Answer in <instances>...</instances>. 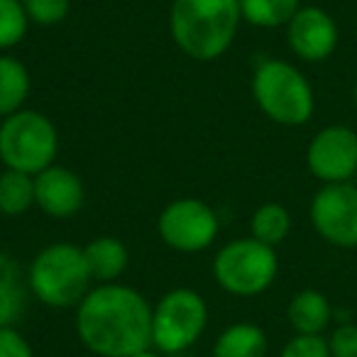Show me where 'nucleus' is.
<instances>
[{
	"mask_svg": "<svg viewBox=\"0 0 357 357\" xmlns=\"http://www.w3.org/2000/svg\"><path fill=\"white\" fill-rule=\"evenodd\" d=\"M149 301L125 284L91 289L76 311V333L98 357H130L152 347Z\"/></svg>",
	"mask_w": 357,
	"mask_h": 357,
	"instance_id": "nucleus-1",
	"label": "nucleus"
},
{
	"mask_svg": "<svg viewBox=\"0 0 357 357\" xmlns=\"http://www.w3.org/2000/svg\"><path fill=\"white\" fill-rule=\"evenodd\" d=\"M240 22V0H174L169 13L172 40L196 61L223 56L235 42Z\"/></svg>",
	"mask_w": 357,
	"mask_h": 357,
	"instance_id": "nucleus-2",
	"label": "nucleus"
},
{
	"mask_svg": "<svg viewBox=\"0 0 357 357\" xmlns=\"http://www.w3.org/2000/svg\"><path fill=\"white\" fill-rule=\"evenodd\" d=\"M30 291L52 308L79 306L91 291V269L84 248L71 243H54L45 248L30 264L27 272Z\"/></svg>",
	"mask_w": 357,
	"mask_h": 357,
	"instance_id": "nucleus-3",
	"label": "nucleus"
},
{
	"mask_svg": "<svg viewBox=\"0 0 357 357\" xmlns=\"http://www.w3.org/2000/svg\"><path fill=\"white\" fill-rule=\"evenodd\" d=\"M252 96L259 110L284 128H301L316 110L308 79L284 59L259 61L252 74Z\"/></svg>",
	"mask_w": 357,
	"mask_h": 357,
	"instance_id": "nucleus-4",
	"label": "nucleus"
},
{
	"mask_svg": "<svg viewBox=\"0 0 357 357\" xmlns=\"http://www.w3.org/2000/svg\"><path fill=\"white\" fill-rule=\"evenodd\" d=\"M59 152V132L45 113L17 110L0 123V162L6 169L37 176Z\"/></svg>",
	"mask_w": 357,
	"mask_h": 357,
	"instance_id": "nucleus-5",
	"label": "nucleus"
},
{
	"mask_svg": "<svg viewBox=\"0 0 357 357\" xmlns=\"http://www.w3.org/2000/svg\"><path fill=\"white\" fill-rule=\"evenodd\" d=\"M279 259L274 248L255 238H240L223 245L213 259V277L233 296H257L277 279Z\"/></svg>",
	"mask_w": 357,
	"mask_h": 357,
	"instance_id": "nucleus-6",
	"label": "nucleus"
},
{
	"mask_svg": "<svg viewBox=\"0 0 357 357\" xmlns=\"http://www.w3.org/2000/svg\"><path fill=\"white\" fill-rule=\"evenodd\" d=\"M208 326V306L194 289H172L152 311V347L162 355L186 352Z\"/></svg>",
	"mask_w": 357,
	"mask_h": 357,
	"instance_id": "nucleus-7",
	"label": "nucleus"
},
{
	"mask_svg": "<svg viewBox=\"0 0 357 357\" xmlns=\"http://www.w3.org/2000/svg\"><path fill=\"white\" fill-rule=\"evenodd\" d=\"M218 215L201 199H176L159 213L157 230L164 245L176 252H201L218 235Z\"/></svg>",
	"mask_w": 357,
	"mask_h": 357,
	"instance_id": "nucleus-8",
	"label": "nucleus"
},
{
	"mask_svg": "<svg viewBox=\"0 0 357 357\" xmlns=\"http://www.w3.org/2000/svg\"><path fill=\"white\" fill-rule=\"evenodd\" d=\"M313 230L342 250L357 248V186L345 184H323L311 201Z\"/></svg>",
	"mask_w": 357,
	"mask_h": 357,
	"instance_id": "nucleus-9",
	"label": "nucleus"
},
{
	"mask_svg": "<svg viewBox=\"0 0 357 357\" xmlns=\"http://www.w3.org/2000/svg\"><path fill=\"white\" fill-rule=\"evenodd\" d=\"M308 172L323 184H345L357 174V132L347 125H328L306 149Z\"/></svg>",
	"mask_w": 357,
	"mask_h": 357,
	"instance_id": "nucleus-10",
	"label": "nucleus"
},
{
	"mask_svg": "<svg viewBox=\"0 0 357 357\" xmlns=\"http://www.w3.org/2000/svg\"><path fill=\"white\" fill-rule=\"evenodd\" d=\"M291 52L303 61H326L335 52L340 30L323 8L301 6L287 25Z\"/></svg>",
	"mask_w": 357,
	"mask_h": 357,
	"instance_id": "nucleus-11",
	"label": "nucleus"
},
{
	"mask_svg": "<svg viewBox=\"0 0 357 357\" xmlns=\"http://www.w3.org/2000/svg\"><path fill=\"white\" fill-rule=\"evenodd\" d=\"M86 191L79 174L71 169L52 164L35 176V206L45 215L66 220L84 208Z\"/></svg>",
	"mask_w": 357,
	"mask_h": 357,
	"instance_id": "nucleus-12",
	"label": "nucleus"
},
{
	"mask_svg": "<svg viewBox=\"0 0 357 357\" xmlns=\"http://www.w3.org/2000/svg\"><path fill=\"white\" fill-rule=\"evenodd\" d=\"M30 282L17 259L8 252H0V328L15 326L27 308Z\"/></svg>",
	"mask_w": 357,
	"mask_h": 357,
	"instance_id": "nucleus-13",
	"label": "nucleus"
},
{
	"mask_svg": "<svg viewBox=\"0 0 357 357\" xmlns=\"http://www.w3.org/2000/svg\"><path fill=\"white\" fill-rule=\"evenodd\" d=\"M287 316L296 335H321L331 326L333 308L323 291L303 289V291L294 294V298L289 301Z\"/></svg>",
	"mask_w": 357,
	"mask_h": 357,
	"instance_id": "nucleus-14",
	"label": "nucleus"
},
{
	"mask_svg": "<svg viewBox=\"0 0 357 357\" xmlns=\"http://www.w3.org/2000/svg\"><path fill=\"white\" fill-rule=\"evenodd\" d=\"M84 255L89 262L91 277L98 284L118 282V277H123V272L128 269V248L110 235H100V238L91 240L84 248Z\"/></svg>",
	"mask_w": 357,
	"mask_h": 357,
	"instance_id": "nucleus-15",
	"label": "nucleus"
},
{
	"mask_svg": "<svg viewBox=\"0 0 357 357\" xmlns=\"http://www.w3.org/2000/svg\"><path fill=\"white\" fill-rule=\"evenodd\" d=\"M267 335L255 323H233L218 335L213 357H267Z\"/></svg>",
	"mask_w": 357,
	"mask_h": 357,
	"instance_id": "nucleus-16",
	"label": "nucleus"
},
{
	"mask_svg": "<svg viewBox=\"0 0 357 357\" xmlns=\"http://www.w3.org/2000/svg\"><path fill=\"white\" fill-rule=\"evenodd\" d=\"M30 71L15 56H0V118L22 110L30 98Z\"/></svg>",
	"mask_w": 357,
	"mask_h": 357,
	"instance_id": "nucleus-17",
	"label": "nucleus"
},
{
	"mask_svg": "<svg viewBox=\"0 0 357 357\" xmlns=\"http://www.w3.org/2000/svg\"><path fill=\"white\" fill-rule=\"evenodd\" d=\"M35 206V176L15 169L0 172V213L22 215Z\"/></svg>",
	"mask_w": 357,
	"mask_h": 357,
	"instance_id": "nucleus-18",
	"label": "nucleus"
},
{
	"mask_svg": "<svg viewBox=\"0 0 357 357\" xmlns=\"http://www.w3.org/2000/svg\"><path fill=\"white\" fill-rule=\"evenodd\" d=\"M298 8H301V0H240L243 20L262 30L289 25Z\"/></svg>",
	"mask_w": 357,
	"mask_h": 357,
	"instance_id": "nucleus-19",
	"label": "nucleus"
},
{
	"mask_svg": "<svg viewBox=\"0 0 357 357\" xmlns=\"http://www.w3.org/2000/svg\"><path fill=\"white\" fill-rule=\"evenodd\" d=\"M250 228H252L255 240L269 245V248H277L287 240L289 230H291V215L282 204H262L252 213Z\"/></svg>",
	"mask_w": 357,
	"mask_h": 357,
	"instance_id": "nucleus-20",
	"label": "nucleus"
},
{
	"mask_svg": "<svg viewBox=\"0 0 357 357\" xmlns=\"http://www.w3.org/2000/svg\"><path fill=\"white\" fill-rule=\"evenodd\" d=\"M27 13L22 0H0V50H10L20 45L27 35Z\"/></svg>",
	"mask_w": 357,
	"mask_h": 357,
	"instance_id": "nucleus-21",
	"label": "nucleus"
},
{
	"mask_svg": "<svg viewBox=\"0 0 357 357\" xmlns=\"http://www.w3.org/2000/svg\"><path fill=\"white\" fill-rule=\"evenodd\" d=\"M27 20L40 27H54L69 17V0H22Z\"/></svg>",
	"mask_w": 357,
	"mask_h": 357,
	"instance_id": "nucleus-22",
	"label": "nucleus"
},
{
	"mask_svg": "<svg viewBox=\"0 0 357 357\" xmlns=\"http://www.w3.org/2000/svg\"><path fill=\"white\" fill-rule=\"evenodd\" d=\"M279 357H331V345L323 335H294Z\"/></svg>",
	"mask_w": 357,
	"mask_h": 357,
	"instance_id": "nucleus-23",
	"label": "nucleus"
},
{
	"mask_svg": "<svg viewBox=\"0 0 357 357\" xmlns=\"http://www.w3.org/2000/svg\"><path fill=\"white\" fill-rule=\"evenodd\" d=\"M328 345H331V357H357V323L335 328Z\"/></svg>",
	"mask_w": 357,
	"mask_h": 357,
	"instance_id": "nucleus-24",
	"label": "nucleus"
},
{
	"mask_svg": "<svg viewBox=\"0 0 357 357\" xmlns=\"http://www.w3.org/2000/svg\"><path fill=\"white\" fill-rule=\"evenodd\" d=\"M0 357H35L32 345L15 326L0 328Z\"/></svg>",
	"mask_w": 357,
	"mask_h": 357,
	"instance_id": "nucleus-25",
	"label": "nucleus"
},
{
	"mask_svg": "<svg viewBox=\"0 0 357 357\" xmlns=\"http://www.w3.org/2000/svg\"><path fill=\"white\" fill-rule=\"evenodd\" d=\"M130 357H162V352H154L152 347H149V350H142V352H137V355H130Z\"/></svg>",
	"mask_w": 357,
	"mask_h": 357,
	"instance_id": "nucleus-26",
	"label": "nucleus"
},
{
	"mask_svg": "<svg viewBox=\"0 0 357 357\" xmlns=\"http://www.w3.org/2000/svg\"><path fill=\"white\" fill-rule=\"evenodd\" d=\"M352 100H355V105H357V81H355V89H352Z\"/></svg>",
	"mask_w": 357,
	"mask_h": 357,
	"instance_id": "nucleus-27",
	"label": "nucleus"
},
{
	"mask_svg": "<svg viewBox=\"0 0 357 357\" xmlns=\"http://www.w3.org/2000/svg\"><path fill=\"white\" fill-rule=\"evenodd\" d=\"M189 357H196V355H189Z\"/></svg>",
	"mask_w": 357,
	"mask_h": 357,
	"instance_id": "nucleus-28",
	"label": "nucleus"
}]
</instances>
